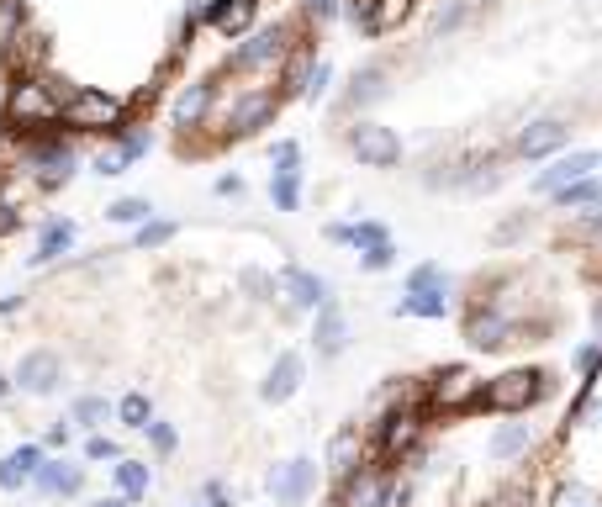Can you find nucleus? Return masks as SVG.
I'll list each match as a JSON object with an SVG mask.
<instances>
[{"mask_svg": "<svg viewBox=\"0 0 602 507\" xmlns=\"http://www.w3.org/2000/svg\"><path fill=\"white\" fill-rule=\"evenodd\" d=\"M360 265L365 270H391V265H397V243H375V249L360 254Z\"/></svg>", "mask_w": 602, "mask_h": 507, "instance_id": "nucleus-36", "label": "nucleus"}, {"mask_svg": "<svg viewBox=\"0 0 602 507\" xmlns=\"http://www.w3.org/2000/svg\"><path fill=\"white\" fill-rule=\"evenodd\" d=\"M507 333H513V317L507 312H470V323H465L470 349H502Z\"/></svg>", "mask_w": 602, "mask_h": 507, "instance_id": "nucleus-11", "label": "nucleus"}, {"mask_svg": "<svg viewBox=\"0 0 602 507\" xmlns=\"http://www.w3.org/2000/svg\"><path fill=\"white\" fill-rule=\"evenodd\" d=\"M328 80H333V69H328V64H317V69L307 74V90H301V96H307V101H317V96H328Z\"/></svg>", "mask_w": 602, "mask_h": 507, "instance_id": "nucleus-39", "label": "nucleus"}, {"mask_svg": "<svg viewBox=\"0 0 602 507\" xmlns=\"http://www.w3.org/2000/svg\"><path fill=\"white\" fill-rule=\"evenodd\" d=\"M449 312V275L439 265H418L407 275V291L397 296V317H428V323H439Z\"/></svg>", "mask_w": 602, "mask_h": 507, "instance_id": "nucleus-1", "label": "nucleus"}, {"mask_svg": "<svg viewBox=\"0 0 602 507\" xmlns=\"http://www.w3.org/2000/svg\"><path fill=\"white\" fill-rule=\"evenodd\" d=\"M349 148L360 154V164H370V169H391L402 159V138L391 133V127H381V122H360V127H349Z\"/></svg>", "mask_w": 602, "mask_h": 507, "instance_id": "nucleus-3", "label": "nucleus"}, {"mask_svg": "<svg viewBox=\"0 0 602 507\" xmlns=\"http://www.w3.org/2000/svg\"><path fill=\"white\" fill-rule=\"evenodd\" d=\"M85 460H122V449H117V439L90 434V439H85Z\"/></svg>", "mask_w": 602, "mask_h": 507, "instance_id": "nucleus-37", "label": "nucleus"}, {"mask_svg": "<svg viewBox=\"0 0 602 507\" xmlns=\"http://www.w3.org/2000/svg\"><path fill=\"white\" fill-rule=\"evenodd\" d=\"M249 11H254V0H228V6H217V11H212V22H217L222 32H233V27L249 22Z\"/></svg>", "mask_w": 602, "mask_h": 507, "instance_id": "nucleus-29", "label": "nucleus"}, {"mask_svg": "<svg viewBox=\"0 0 602 507\" xmlns=\"http://www.w3.org/2000/svg\"><path fill=\"white\" fill-rule=\"evenodd\" d=\"M381 96H386V69H381V64H365L360 74H354L349 101H354V106H370V101H381Z\"/></svg>", "mask_w": 602, "mask_h": 507, "instance_id": "nucleus-20", "label": "nucleus"}, {"mask_svg": "<svg viewBox=\"0 0 602 507\" xmlns=\"http://www.w3.org/2000/svg\"><path fill=\"white\" fill-rule=\"evenodd\" d=\"M217 196H243V180L238 175H222L217 180Z\"/></svg>", "mask_w": 602, "mask_h": 507, "instance_id": "nucleus-42", "label": "nucleus"}, {"mask_svg": "<svg viewBox=\"0 0 602 507\" xmlns=\"http://www.w3.org/2000/svg\"><path fill=\"white\" fill-rule=\"evenodd\" d=\"M69 444V423H53L48 428V449H64Z\"/></svg>", "mask_w": 602, "mask_h": 507, "instance_id": "nucleus-43", "label": "nucleus"}, {"mask_svg": "<svg viewBox=\"0 0 602 507\" xmlns=\"http://www.w3.org/2000/svg\"><path fill=\"white\" fill-rule=\"evenodd\" d=\"M280 48H286V27H265V32H259L254 37V43L249 48H243L238 53V69H254V64H270V59H280Z\"/></svg>", "mask_w": 602, "mask_h": 507, "instance_id": "nucleus-16", "label": "nucleus"}, {"mask_svg": "<svg viewBox=\"0 0 602 507\" xmlns=\"http://www.w3.org/2000/svg\"><path fill=\"white\" fill-rule=\"evenodd\" d=\"M169 238H175V222H143V228H138V249H159V243H169Z\"/></svg>", "mask_w": 602, "mask_h": 507, "instance_id": "nucleus-31", "label": "nucleus"}, {"mask_svg": "<svg viewBox=\"0 0 602 507\" xmlns=\"http://www.w3.org/2000/svg\"><path fill=\"white\" fill-rule=\"evenodd\" d=\"M270 201L280 212H296L301 206V175H270Z\"/></svg>", "mask_w": 602, "mask_h": 507, "instance_id": "nucleus-26", "label": "nucleus"}, {"mask_svg": "<svg viewBox=\"0 0 602 507\" xmlns=\"http://www.w3.org/2000/svg\"><path fill=\"white\" fill-rule=\"evenodd\" d=\"M602 169V154L597 148H576V154H560V159H550V169H539V191L544 196H555L560 185H576V180H592Z\"/></svg>", "mask_w": 602, "mask_h": 507, "instance_id": "nucleus-4", "label": "nucleus"}, {"mask_svg": "<svg viewBox=\"0 0 602 507\" xmlns=\"http://www.w3.org/2000/svg\"><path fill=\"white\" fill-rule=\"evenodd\" d=\"M544 391H550V381H544L539 370H513V375H502V381L486 386L481 402L497 407V412H523V407H534Z\"/></svg>", "mask_w": 602, "mask_h": 507, "instance_id": "nucleus-2", "label": "nucleus"}, {"mask_svg": "<svg viewBox=\"0 0 602 507\" xmlns=\"http://www.w3.org/2000/svg\"><path fill=\"white\" fill-rule=\"evenodd\" d=\"M581 228H587L592 238H602V201H597V212H587V217H581Z\"/></svg>", "mask_w": 602, "mask_h": 507, "instance_id": "nucleus-44", "label": "nucleus"}, {"mask_svg": "<svg viewBox=\"0 0 602 507\" xmlns=\"http://www.w3.org/2000/svg\"><path fill=\"white\" fill-rule=\"evenodd\" d=\"M117 418H122L127 428H148V418H154V402H148L143 391H127V397L117 402Z\"/></svg>", "mask_w": 602, "mask_h": 507, "instance_id": "nucleus-24", "label": "nucleus"}, {"mask_svg": "<svg viewBox=\"0 0 602 507\" xmlns=\"http://www.w3.org/2000/svg\"><path fill=\"white\" fill-rule=\"evenodd\" d=\"M74 243V222H48L43 238H37V254H32V265H48V259H59L64 249Z\"/></svg>", "mask_w": 602, "mask_h": 507, "instance_id": "nucleus-18", "label": "nucleus"}, {"mask_svg": "<svg viewBox=\"0 0 602 507\" xmlns=\"http://www.w3.org/2000/svg\"><path fill=\"white\" fill-rule=\"evenodd\" d=\"M566 138H571L566 122H560V117H544V122H529V127L518 133V154H523V159H544V154H555Z\"/></svg>", "mask_w": 602, "mask_h": 507, "instance_id": "nucleus-8", "label": "nucleus"}, {"mask_svg": "<svg viewBox=\"0 0 602 507\" xmlns=\"http://www.w3.org/2000/svg\"><path fill=\"white\" fill-rule=\"evenodd\" d=\"M32 481H37V492H48V497H74L85 486V471H80V465H69V460H43Z\"/></svg>", "mask_w": 602, "mask_h": 507, "instance_id": "nucleus-10", "label": "nucleus"}, {"mask_svg": "<svg viewBox=\"0 0 602 507\" xmlns=\"http://www.w3.org/2000/svg\"><path fill=\"white\" fill-rule=\"evenodd\" d=\"M307 11L317 16V22H333V16H338V0H307Z\"/></svg>", "mask_w": 602, "mask_h": 507, "instance_id": "nucleus-41", "label": "nucleus"}, {"mask_svg": "<svg viewBox=\"0 0 602 507\" xmlns=\"http://www.w3.org/2000/svg\"><path fill=\"white\" fill-rule=\"evenodd\" d=\"M328 238L333 243H349V249H375V243H391V233L381 222H328Z\"/></svg>", "mask_w": 602, "mask_h": 507, "instance_id": "nucleus-14", "label": "nucleus"}, {"mask_svg": "<svg viewBox=\"0 0 602 507\" xmlns=\"http://www.w3.org/2000/svg\"><path fill=\"white\" fill-rule=\"evenodd\" d=\"M312 481H317L312 460H286V465H275V471H270V497L275 502H307Z\"/></svg>", "mask_w": 602, "mask_h": 507, "instance_id": "nucleus-6", "label": "nucleus"}, {"mask_svg": "<svg viewBox=\"0 0 602 507\" xmlns=\"http://www.w3.org/2000/svg\"><path fill=\"white\" fill-rule=\"evenodd\" d=\"M106 217H111V222H138V228H143V222L154 217V206H148L143 196H122V201H111Z\"/></svg>", "mask_w": 602, "mask_h": 507, "instance_id": "nucleus-28", "label": "nucleus"}, {"mask_svg": "<svg viewBox=\"0 0 602 507\" xmlns=\"http://www.w3.org/2000/svg\"><path fill=\"white\" fill-rule=\"evenodd\" d=\"M32 169H37V180H43V185H64L74 175V154L64 143H48V148H37V154H32Z\"/></svg>", "mask_w": 602, "mask_h": 507, "instance_id": "nucleus-15", "label": "nucleus"}, {"mask_svg": "<svg viewBox=\"0 0 602 507\" xmlns=\"http://www.w3.org/2000/svg\"><path fill=\"white\" fill-rule=\"evenodd\" d=\"M148 148H154V138H148V133H127V138L117 143V159H122V164H138Z\"/></svg>", "mask_w": 602, "mask_h": 507, "instance_id": "nucleus-33", "label": "nucleus"}, {"mask_svg": "<svg viewBox=\"0 0 602 507\" xmlns=\"http://www.w3.org/2000/svg\"><path fill=\"white\" fill-rule=\"evenodd\" d=\"M280 286H286V296H291L301 312H317V307L333 302V286H328V280L312 275V270H301V265H286V270H280Z\"/></svg>", "mask_w": 602, "mask_h": 507, "instance_id": "nucleus-5", "label": "nucleus"}, {"mask_svg": "<svg viewBox=\"0 0 602 507\" xmlns=\"http://www.w3.org/2000/svg\"><path fill=\"white\" fill-rule=\"evenodd\" d=\"M275 111V96H249V101H238V111H233V133L243 138V133H259V122H265Z\"/></svg>", "mask_w": 602, "mask_h": 507, "instance_id": "nucleus-19", "label": "nucleus"}, {"mask_svg": "<svg viewBox=\"0 0 602 507\" xmlns=\"http://www.w3.org/2000/svg\"><path fill=\"white\" fill-rule=\"evenodd\" d=\"M37 465H43V444H22L16 455H6L0 460V492H22L37 476Z\"/></svg>", "mask_w": 602, "mask_h": 507, "instance_id": "nucleus-13", "label": "nucleus"}, {"mask_svg": "<svg viewBox=\"0 0 602 507\" xmlns=\"http://www.w3.org/2000/svg\"><path fill=\"white\" fill-rule=\"evenodd\" d=\"M111 418V402L106 397H80V402H74V418L69 423H80V428H101Z\"/></svg>", "mask_w": 602, "mask_h": 507, "instance_id": "nucleus-27", "label": "nucleus"}, {"mask_svg": "<svg viewBox=\"0 0 602 507\" xmlns=\"http://www.w3.org/2000/svg\"><path fill=\"white\" fill-rule=\"evenodd\" d=\"M597 360H602V338H592V344H581V349L571 354V365H576L581 375H592V370H597Z\"/></svg>", "mask_w": 602, "mask_h": 507, "instance_id": "nucleus-38", "label": "nucleus"}, {"mask_svg": "<svg viewBox=\"0 0 602 507\" xmlns=\"http://www.w3.org/2000/svg\"><path fill=\"white\" fill-rule=\"evenodd\" d=\"M111 476H117V492H122V502H138V497H148V465H143V460H117V465H111Z\"/></svg>", "mask_w": 602, "mask_h": 507, "instance_id": "nucleus-17", "label": "nucleus"}, {"mask_svg": "<svg viewBox=\"0 0 602 507\" xmlns=\"http://www.w3.org/2000/svg\"><path fill=\"white\" fill-rule=\"evenodd\" d=\"M555 201L566 206V212H571V206H597V201H602V185H597V180H576V185H560V191H555Z\"/></svg>", "mask_w": 602, "mask_h": 507, "instance_id": "nucleus-25", "label": "nucleus"}, {"mask_svg": "<svg viewBox=\"0 0 602 507\" xmlns=\"http://www.w3.org/2000/svg\"><path fill=\"white\" fill-rule=\"evenodd\" d=\"M59 354H48V349H32L27 360H22V370H16V386L22 391H32V397H43V391H53L59 386Z\"/></svg>", "mask_w": 602, "mask_h": 507, "instance_id": "nucleus-9", "label": "nucleus"}, {"mask_svg": "<svg viewBox=\"0 0 602 507\" xmlns=\"http://www.w3.org/2000/svg\"><path fill=\"white\" fill-rule=\"evenodd\" d=\"M354 471V434H338L333 439V476H349Z\"/></svg>", "mask_w": 602, "mask_h": 507, "instance_id": "nucleus-35", "label": "nucleus"}, {"mask_svg": "<svg viewBox=\"0 0 602 507\" xmlns=\"http://www.w3.org/2000/svg\"><path fill=\"white\" fill-rule=\"evenodd\" d=\"M96 507H133V502H122V497H106V502H96Z\"/></svg>", "mask_w": 602, "mask_h": 507, "instance_id": "nucleus-45", "label": "nucleus"}, {"mask_svg": "<svg viewBox=\"0 0 602 507\" xmlns=\"http://www.w3.org/2000/svg\"><path fill=\"white\" fill-rule=\"evenodd\" d=\"M206 507H233V497H228V486H222V481H206Z\"/></svg>", "mask_w": 602, "mask_h": 507, "instance_id": "nucleus-40", "label": "nucleus"}, {"mask_svg": "<svg viewBox=\"0 0 602 507\" xmlns=\"http://www.w3.org/2000/svg\"><path fill=\"white\" fill-rule=\"evenodd\" d=\"M111 117H117V106L101 101V96H85V101L69 106V122H74V127H101V122H111Z\"/></svg>", "mask_w": 602, "mask_h": 507, "instance_id": "nucleus-22", "label": "nucleus"}, {"mask_svg": "<svg viewBox=\"0 0 602 507\" xmlns=\"http://www.w3.org/2000/svg\"><path fill=\"white\" fill-rule=\"evenodd\" d=\"M301 375H307L301 354H296V349H286V354H280V360L270 365L265 386H259V397H265V402H291V397H296V386H301Z\"/></svg>", "mask_w": 602, "mask_h": 507, "instance_id": "nucleus-7", "label": "nucleus"}, {"mask_svg": "<svg viewBox=\"0 0 602 507\" xmlns=\"http://www.w3.org/2000/svg\"><path fill=\"white\" fill-rule=\"evenodd\" d=\"M206 101H212V85H191V90L175 101V122H180V127H196L201 111H206Z\"/></svg>", "mask_w": 602, "mask_h": 507, "instance_id": "nucleus-23", "label": "nucleus"}, {"mask_svg": "<svg viewBox=\"0 0 602 507\" xmlns=\"http://www.w3.org/2000/svg\"><path fill=\"white\" fill-rule=\"evenodd\" d=\"M143 434H148V444H154L159 455H169V449L180 444V434H175V428H169V423H159V418H148V428H143Z\"/></svg>", "mask_w": 602, "mask_h": 507, "instance_id": "nucleus-34", "label": "nucleus"}, {"mask_svg": "<svg viewBox=\"0 0 602 507\" xmlns=\"http://www.w3.org/2000/svg\"><path fill=\"white\" fill-rule=\"evenodd\" d=\"M275 175H301V148L291 138L275 143Z\"/></svg>", "mask_w": 602, "mask_h": 507, "instance_id": "nucleus-32", "label": "nucleus"}, {"mask_svg": "<svg viewBox=\"0 0 602 507\" xmlns=\"http://www.w3.org/2000/svg\"><path fill=\"white\" fill-rule=\"evenodd\" d=\"M312 344H317V354H323V360H333V354H344V344H349V323H344V312H338L333 302H328V307H317Z\"/></svg>", "mask_w": 602, "mask_h": 507, "instance_id": "nucleus-12", "label": "nucleus"}, {"mask_svg": "<svg viewBox=\"0 0 602 507\" xmlns=\"http://www.w3.org/2000/svg\"><path fill=\"white\" fill-rule=\"evenodd\" d=\"M555 507H602V497L592 492V486H581V481H571V486H560V497H555Z\"/></svg>", "mask_w": 602, "mask_h": 507, "instance_id": "nucleus-30", "label": "nucleus"}, {"mask_svg": "<svg viewBox=\"0 0 602 507\" xmlns=\"http://www.w3.org/2000/svg\"><path fill=\"white\" fill-rule=\"evenodd\" d=\"M529 439H534L529 423H507V428H497L492 455H497V460H513V455H523V449H529Z\"/></svg>", "mask_w": 602, "mask_h": 507, "instance_id": "nucleus-21", "label": "nucleus"}]
</instances>
